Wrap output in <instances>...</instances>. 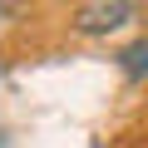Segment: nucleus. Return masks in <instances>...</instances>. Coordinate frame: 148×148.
<instances>
[{
    "mask_svg": "<svg viewBox=\"0 0 148 148\" xmlns=\"http://www.w3.org/2000/svg\"><path fill=\"white\" fill-rule=\"evenodd\" d=\"M143 10L133 5V0H89V5H79L69 15V25H74V35H89V40H99V35H114V30H123V25H133Z\"/></svg>",
    "mask_w": 148,
    "mask_h": 148,
    "instance_id": "1",
    "label": "nucleus"
},
{
    "mask_svg": "<svg viewBox=\"0 0 148 148\" xmlns=\"http://www.w3.org/2000/svg\"><path fill=\"white\" fill-rule=\"evenodd\" d=\"M119 69L128 74V79H148V35L119 49Z\"/></svg>",
    "mask_w": 148,
    "mask_h": 148,
    "instance_id": "2",
    "label": "nucleus"
}]
</instances>
